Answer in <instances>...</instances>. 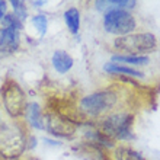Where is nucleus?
Masks as SVG:
<instances>
[{
    "label": "nucleus",
    "instance_id": "nucleus-16",
    "mask_svg": "<svg viewBox=\"0 0 160 160\" xmlns=\"http://www.w3.org/2000/svg\"><path fill=\"white\" fill-rule=\"evenodd\" d=\"M2 23L4 25V28H13V29H16V31H19L22 28V22L13 13H6V16L3 18Z\"/></svg>",
    "mask_w": 160,
    "mask_h": 160
},
{
    "label": "nucleus",
    "instance_id": "nucleus-11",
    "mask_svg": "<svg viewBox=\"0 0 160 160\" xmlns=\"http://www.w3.org/2000/svg\"><path fill=\"white\" fill-rule=\"evenodd\" d=\"M112 63H125L128 66H148L152 63V58L148 55H112Z\"/></svg>",
    "mask_w": 160,
    "mask_h": 160
},
{
    "label": "nucleus",
    "instance_id": "nucleus-8",
    "mask_svg": "<svg viewBox=\"0 0 160 160\" xmlns=\"http://www.w3.org/2000/svg\"><path fill=\"white\" fill-rule=\"evenodd\" d=\"M105 160H148L131 144H117L112 152L106 153Z\"/></svg>",
    "mask_w": 160,
    "mask_h": 160
},
{
    "label": "nucleus",
    "instance_id": "nucleus-10",
    "mask_svg": "<svg viewBox=\"0 0 160 160\" xmlns=\"http://www.w3.org/2000/svg\"><path fill=\"white\" fill-rule=\"evenodd\" d=\"M103 70L109 74H118V76H127V77H132V79H143L144 73L140 70L125 66V64H117V63H106L103 66Z\"/></svg>",
    "mask_w": 160,
    "mask_h": 160
},
{
    "label": "nucleus",
    "instance_id": "nucleus-12",
    "mask_svg": "<svg viewBox=\"0 0 160 160\" xmlns=\"http://www.w3.org/2000/svg\"><path fill=\"white\" fill-rule=\"evenodd\" d=\"M64 21L67 25L68 31L73 35H76L80 29V12L77 8H68L64 12Z\"/></svg>",
    "mask_w": 160,
    "mask_h": 160
},
{
    "label": "nucleus",
    "instance_id": "nucleus-2",
    "mask_svg": "<svg viewBox=\"0 0 160 160\" xmlns=\"http://www.w3.org/2000/svg\"><path fill=\"white\" fill-rule=\"evenodd\" d=\"M109 48L121 55H146L160 50V38L154 32L140 31L114 38Z\"/></svg>",
    "mask_w": 160,
    "mask_h": 160
},
{
    "label": "nucleus",
    "instance_id": "nucleus-3",
    "mask_svg": "<svg viewBox=\"0 0 160 160\" xmlns=\"http://www.w3.org/2000/svg\"><path fill=\"white\" fill-rule=\"evenodd\" d=\"M134 118L135 117L131 109L118 111L98 119L96 131L103 135L108 141L115 144L118 140L130 138L134 125Z\"/></svg>",
    "mask_w": 160,
    "mask_h": 160
},
{
    "label": "nucleus",
    "instance_id": "nucleus-14",
    "mask_svg": "<svg viewBox=\"0 0 160 160\" xmlns=\"http://www.w3.org/2000/svg\"><path fill=\"white\" fill-rule=\"evenodd\" d=\"M13 8V15L19 19L21 22H23L26 19V8H25V3L21 2V0H12L10 2Z\"/></svg>",
    "mask_w": 160,
    "mask_h": 160
},
{
    "label": "nucleus",
    "instance_id": "nucleus-17",
    "mask_svg": "<svg viewBox=\"0 0 160 160\" xmlns=\"http://www.w3.org/2000/svg\"><path fill=\"white\" fill-rule=\"evenodd\" d=\"M6 10H8V3L0 0V21H3V18L6 16Z\"/></svg>",
    "mask_w": 160,
    "mask_h": 160
},
{
    "label": "nucleus",
    "instance_id": "nucleus-1",
    "mask_svg": "<svg viewBox=\"0 0 160 160\" xmlns=\"http://www.w3.org/2000/svg\"><path fill=\"white\" fill-rule=\"evenodd\" d=\"M137 95L125 84H111L84 95L77 103V112L84 121H98L106 115L130 108Z\"/></svg>",
    "mask_w": 160,
    "mask_h": 160
},
{
    "label": "nucleus",
    "instance_id": "nucleus-19",
    "mask_svg": "<svg viewBox=\"0 0 160 160\" xmlns=\"http://www.w3.org/2000/svg\"><path fill=\"white\" fill-rule=\"evenodd\" d=\"M0 125H2V121H0Z\"/></svg>",
    "mask_w": 160,
    "mask_h": 160
},
{
    "label": "nucleus",
    "instance_id": "nucleus-9",
    "mask_svg": "<svg viewBox=\"0 0 160 160\" xmlns=\"http://www.w3.org/2000/svg\"><path fill=\"white\" fill-rule=\"evenodd\" d=\"M51 64L54 70L58 74H66L73 68V64H74V60L68 52L63 50H55L52 52V57H51Z\"/></svg>",
    "mask_w": 160,
    "mask_h": 160
},
{
    "label": "nucleus",
    "instance_id": "nucleus-13",
    "mask_svg": "<svg viewBox=\"0 0 160 160\" xmlns=\"http://www.w3.org/2000/svg\"><path fill=\"white\" fill-rule=\"evenodd\" d=\"M26 117H28V121L29 124H32L34 127H37L38 130L44 128V118H42V112L39 109V105H37L35 102L28 105V109H26Z\"/></svg>",
    "mask_w": 160,
    "mask_h": 160
},
{
    "label": "nucleus",
    "instance_id": "nucleus-4",
    "mask_svg": "<svg viewBox=\"0 0 160 160\" xmlns=\"http://www.w3.org/2000/svg\"><path fill=\"white\" fill-rule=\"evenodd\" d=\"M28 147L23 124H2L0 125V160L21 159Z\"/></svg>",
    "mask_w": 160,
    "mask_h": 160
},
{
    "label": "nucleus",
    "instance_id": "nucleus-7",
    "mask_svg": "<svg viewBox=\"0 0 160 160\" xmlns=\"http://www.w3.org/2000/svg\"><path fill=\"white\" fill-rule=\"evenodd\" d=\"M47 130L55 137H73L77 132V124L68 119L67 117L55 112L47 111Z\"/></svg>",
    "mask_w": 160,
    "mask_h": 160
},
{
    "label": "nucleus",
    "instance_id": "nucleus-6",
    "mask_svg": "<svg viewBox=\"0 0 160 160\" xmlns=\"http://www.w3.org/2000/svg\"><path fill=\"white\" fill-rule=\"evenodd\" d=\"M0 99L3 103L4 111L10 118L19 119L26 114L28 101H26L25 90L22 86L13 79H4L0 89Z\"/></svg>",
    "mask_w": 160,
    "mask_h": 160
},
{
    "label": "nucleus",
    "instance_id": "nucleus-5",
    "mask_svg": "<svg viewBox=\"0 0 160 160\" xmlns=\"http://www.w3.org/2000/svg\"><path fill=\"white\" fill-rule=\"evenodd\" d=\"M102 28L106 34L125 37L138 32V19L128 10L118 8H108L102 18Z\"/></svg>",
    "mask_w": 160,
    "mask_h": 160
},
{
    "label": "nucleus",
    "instance_id": "nucleus-18",
    "mask_svg": "<svg viewBox=\"0 0 160 160\" xmlns=\"http://www.w3.org/2000/svg\"><path fill=\"white\" fill-rule=\"evenodd\" d=\"M34 4H35V6H42V4H44V2H34Z\"/></svg>",
    "mask_w": 160,
    "mask_h": 160
},
{
    "label": "nucleus",
    "instance_id": "nucleus-15",
    "mask_svg": "<svg viewBox=\"0 0 160 160\" xmlns=\"http://www.w3.org/2000/svg\"><path fill=\"white\" fill-rule=\"evenodd\" d=\"M32 23H34V26L39 32V35H45L47 26H48L47 16H44V15H35V16H32Z\"/></svg>",
    "mask_w": 160,
    "mask_h": 160
}]
</instances>
